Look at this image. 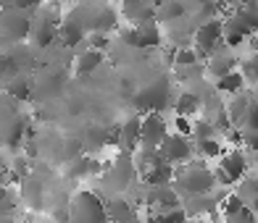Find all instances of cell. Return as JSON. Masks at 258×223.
<instances>
[{
	"mask_svg": "<svg viewBox=\"0 0 258 223\" xmlns=\"http://www.w3.org/2000/svg\"><path fill=\"white\" fill-rule=\"evenodd\" d=\"M171 186L179 192L182 199H187L198 194H211L216 186V179H214V171H208L203 163H184L179 171H174Z\"/></svg>",
	"mask_w": 258,
	"mask_h": 223,
	"instance_id": "cell-1",
	"label": "cell"
},
{
	"mask_svg": "<svg viewBox=\"0 0 258 223\" xmlns=\"http://www.w3.org/2000/svg\"><path fill=\"white\" fill-rule=\"evenodd\" d=\"M69 223H108L105 199L92 189L77 192L69 202Z\"/></svg>",
	"mask_w": 258,
	"mask_h": 223,
	"instance_id": "cell-2",
	"label": "cell"
},
{
	"mask_svg": "<svg viewBox=\"0 0 258 223\" xmlns=\"http://www.w3.org/2000/svg\"><path fill=\"white\" fill-rule=\"evenodd\" d=\"M169 97H171L169 79L161 76V79L150 81V84H145L143 89L137 92V95H135V105H137L140 116H145V113H161L169 105Z\"/></svg>",
	"mask_w": 258,
	"mask_h": 223,
	"instance_id": "cell-3",
	"label": "cell"
},
{
	"mask_svg": "<svg viewBox=\"0 0 258 223\" xmlns=\"http://www.w3.org/2000/svg\"><path fill=\"white\" fill-rule=\"evenodd\" d=\"M248 168H250V163H248V158H245V152L242 150H232V152H224V155H221L219 168L214 171V179L221 186H232V184H237V181L245 179Z\"/></svg>",
	"mask_w": 258,
	"mask_h": 223,
	"instance_id": "cell-4",
	"label": "cell"
},
{
	"mask_svg": "<svg viewBox=\"0 0 258 223\" xmlns=\"http://www.w3.org/2000/svg\"><path fill=\"white\" fill-rule=\"evenodd\" d=\"M221 37H224V21L221 19H208L192 34V50L198 53L201 61H206V58L221 45Z\"/></svg>",
	"mask_w": 258,
	"mask_h": 223,
	"instance_id": "cell-5",
	"label": "cell"
},
{
	"mask_svg": "<svg viewBox=\"0 0 258 223\" xmlns=\"http://www.w3.org/2000/svg\"><path fill=\"white\" fill-rule=\"evenodd\" d=\"M29 29H32V16H29V11L0 8V40L21 42V40L29 37Z\"/></svg>",
	"mask_w": 258,
	"mask_h": 223,
	"instance_id": "cell-6",
	"label": "cell"
},
{
	"mask_svg": "<svg viewBox=\"0 0 258 223\" xmlns=\"http://www.w3.org/2000/svg\"><path fill=\"white\" fill-rule=\"evenodd\" d=\"M158 152L169 166H184V163H190V158H192V145L187 137L174 132V134H166V139L158 145Z\"/></svg>",
	"mask_w": 258,
	"mask_h": 223,
	"instance_id": "cell-7",
	"label": "cell"
},
{
	"mask_svg": "<svg viewBox=\"0 0 258 223\" xmlns=\"http://www.w3.org/2000/svg\"><path fill=\"white\" fill-rule=\"evenodd\" d=\"M169 129H166V119L161 113H145L143 116V126H140V147H156L166 139Z\"/></svg>",
	"mask_w": 258,
	"mask_h": 223,
	"instance_id": "cell-8",
	"label": "cell"
},
{
	"mask_svg": "<svg viewBox=\"0 0 258 223\" xmlns=\"http://www.w3.org/2000/svg\"><path fill=\"white\" fill-rule=\"evenodd\" d=\"M113 29H119V14L111 8V6H95L90 3V29L87 32H103L108 34Z\"/></svg>",
	"mask_w": 258,
	"mask_h": 223,
	"instance_id": "cell-9",
	"label": "cell"
},
{
	"mask_svg": "<svg viewBox=\"0 0 258 223\" xmlns=\"http://www.w3.org/2000/svg\"><path fill=\"white\" fill-rule=\"evenodd\" d=\"M140 126H143V116L135 113V116H126L119 126V145L126 152H135L140 147Z\"/></svg>",
	"mask_w": 258,
	"mask_h": 223,
	"instance_id": "cell-10",
	"label": "cell"
},
{
	"mask_svg": "<svg viewBox=\"0 0 258 223\" xmlns=\"http://www.w3.org/2000/svg\"><path fill=\"white\" fill-rule=\"evenodd\" d=\"M19 194H21V202H27V207H32V210H40L45 202V186L32 173L19 181Z\"/></svg>",
	"mask_w": 258,
	"mask_h": 223,
	"instance_id": "cell-11",
	"label": "cell"
},
{
	"mask_svg": "<svg viewBox=\"0 0 258 223\" xmlns=\"http://www.w3.org/2000/svg\"><path fill=\"white\" fill-rule=\"evenodd\" d=\"M85 37H87L85 27L74 19L66 16L61 24H58V40H61L66 48H79V45H85Z\"/></svg>",
	"mask_w": 258,
	"mask_h": 223,
	"instance_id": "cell-12",
	"label": "cell"
},
{
	"mask_svg": "<svg viewBox=\"0 0 258 223\" xmlns=\"http://www.w3.org/2000/svg\"><path fill=\"white\" fill-rule=\"evenodd\" d=\"M137 29V50H150V48H158L163 42V34H161V27L158 21H143V24H135Z\"/></svg>",
	"mask_w": 258,
	"mask_h": 223,
	"instance_id": "cell-13",
	"label": "cell"
},
{
	"mask_svg": "<svg viewBox=\"0 0 258 223\" xmlns=\"http://www.w3.org/2000/svg\"><path fill=\"white\" fill-rule=\"evenodd\" d=\"M105 61V53H98V50H85V53H79L74 55V74L77 76H90V74H95L98 68L103 66Z\"/></svg>",
	"mask_w": 258,
	"mask_h": 223,
	"instance_id": "cell-14",
	"label": "cell"
},
{
	"mask_svg": "<svg viewBox=\"0 0 258 223\" xmlns=\"http://www.w3.org/2000/svg\"><path fill=\"white\" fill-rule=\"evenodd\" d=\"M234 68H237V58H234V55H224V53H216L214 50V53L206 58V74H211L214 79L234 71Z\"/></svg>",
	"mask_w": 258,
	"mask_h": 223,
	"instance_id": "cell-15",
	"label": "cell"
},
{
	"mask_svg": "<svg viewBox=\"0 0 258 223\" xmlns=\"http://www.w3.org/2000/svg\"><path fill=\"white\" fill-rule=\"evenodd\" d=\"M105 213H108V220L116 223H132L135 218V207L126 197H113V199H105Z\"/></svg>",
	"mask_w": 258,
	"mask_h": 223,
	"instance_id": "cell-16",
	"label": "cell"
},
{
	"mask_svg": "<svg viewBox=\"0 0 258 223\" xmlns=\"http://www.w3.org/2000/svg\"><path fill=\"white\" fill-rule=\"evenodd\" d=\"M140 179H143L145 186H166L174 181V166H169L166 160H161L158 166H153L148 173L140 176Z\"/></svg>",
	"mask_w": 258,
	"mask_h": 223,
	"instance_id": "cell-17",
	"label": "cell"
},
{
	"mask_svg": "<svg viewBox=\"0 0 258 223\" xmlns=\"http://www.w3.org/2000/svg\"><path fill=\"white\" fill-rule=\"evenodd\" d=\"M174 113L187 116V119H195V116L201 113V97H198L195 92H190V89L179 92V95L174 97Z\"/></svg>",
	"mask_w": 258,
	"mask_h": 223,
	"instance_id": "cell-18",
	"label": "cell"
},
{
	"mask_svg": "<svg viewBox=\"0 0 258 223\" xmlns=\"http://www.w3.org/2000/svg\"><path fill=\"white\" fill-rule=\"evenodd\" d=\"M187 16V8L182 0H166V3H161L156 8V21L158 24H174V21H179Z\"/></svg>",
	"mask_w": 258,
	"mask_h": 223,
	"instance_id": "cell-19",
	"label": "cell"
},
{
	"mask_svg": "<svg viewBox=\"0 0 258 223\" xmlns=\"http://www.w3.org/2000/svg\"><path fill=\"white\" fill-rule=\"evenodd\" d=\"M253 95H248V92H237V95H229V102H227V116H229V124L232 126H240L245 110H248Z\"/></svg>",
	"mask_w": 258,
	"mask_h": 223,
	"instance_id": "cell-20",
	"label": "cell"
},
{
	"mask_svg": "<svg viewBox=\"0 0 258 223\" xmlns=\"http://www.w3.org/2000/svg\"><path fill=\"white\" fill-rule=\"evenodd\" d=\"M216 89L221 92V95H237V92L245 89V76L234 68V71H229V74L216 79Z\"/></svg>",
	"mask_w": 258,
	"mask_h": 223,
	"instance_id": "cell-21",
	"label": "cell"
},
{
	"mask_svg": "<svg viewBox=\"0 0 258 223\" xmlns=\"http://www.w3.org/2000/svg\"><path fill=\"white\" fill-rule=\"evenodd\" d=\"M8 95L11 97H19V100H27L32 97V81L27 76H21V74H14L8 81Z\"/></svg>",
	"mask_w": 258,
	"mask_h": 223,
	"instance_id": "cell-22",
	"label": "cell"
},
{
	"mask_svg": "<svg viewBox=\"0 0 258 223\" xmlns=\"http://www.w3.org/2000/svg\"><path fill=\"white\" fill-rule=\"evenodd\" d=\"M240 132H242V134H255V132H258V97H255V95H253L248 110H245L242 121H240Z\"/></svg>",
	"mask_w": 258,
	"mask_h": 223,
	"instance_id": "cell-23",
	"label": "cell"
},
{
	"mask_svg": "<svg viewBox=\"0 0 258 223\" xmlns=\"http://www.w3.org/2000/svg\"><path fill=\"white\" fill-rule=\"evenodd\" d=\"M195 150H198V155H201V158H208V160L224 155L221 142H219L216 137H211V139H198V142H195Z\"/></svg>",
	"mask_w": 258,
	"mask_h": 223,
	"instance_id": "cell-24",
	"label": "cell"
},
{
	"mask_svg": "<svg viewBox=\"0 0 258 223\" xmlns=\"http://www.w3.org/2000/svg\"><path fill=\"white\" fill-rule=\"evenodd\" d=\"M237 194L242 202H258V176H245L242 181H237Z\"/></svg>",
	"mask_w": 258,
	"mask_h": 223,
	"instance_id": "cell-25",
	"label": "cell"
},
{
	"mask_svg": "<svg viewBox=\"0 0 258 223\" xmlns=\"http://www.w3.org/2000/svg\"><path fill=\"white\" fill-rule=\"evenodd\" d=\"M219 132H216V126H214V121L211 119H195L192 121V139L198 142V139H211V137H216Z\"/></svg>",
	"mask_w": 258,
	"mask_h": 223,
	"instance_id": "cell-26",
	"label": "cell"
},
{
	"mask_svg": "<svg viewBox=\"0 0 258 223\" xmlns=\"http://www.w3.org/2000/svg\"><path fill=\"white\" fill-rule=\"evenodd\" d=\"M245 207V202H242V197L234 192V194H224V197H219V210L224 213L227 218L229 215H234V213H240V210Z\"/></svg>",
	"mask_w": 258,
	"mask_h": 223,
	"instance_id": "cell-27",
	"label": "cell"
},
{
	"mask_svg": "<svg viewBox=\"0 0 258 223\" xmlns=\"http://www.w3.org/2000/svg\"><path fill=\"white\" fill-rule=\"evenodd\" d=\"M85 45H87L90 50L105 53V50H108V45H111V37H108V34H103V32H87Z\"/></svg>",
	"mask_w": 258,
	"mask_h": 223,
	"instance_id": "cell-28",
	"label": "cell"
},
{
	"mask_svg": "<svg viewBox=\"0 0 258 223\" xmlns=\"http://www.w3.org/2000/svg\"><path fill=\"white\" fill-rule=\"evenodd\" d=\"M198 63H201V58H198L192 48H177V53H174V66H179V68L198 66Z\"/></svg>",
	"mask_w": 258,
	"mask_h": 223,
	"instance_id": "cell-29",
	"label": "cell"
},
{
	"mask_svg": "<svg viewBox=\"0 0 258 223\" xmlns=\"http://www.w3.org/2000/svg\"><path fill=\"white\" fill-rule=\"evenodd\" d=\"M40 6V0H0V8H11V11H34Z\"/></svg>",
	"mask_w": 258,
	"mask_h": 223,
	"instance_id": "cell-30",
	"label": "cell"
},
{
	"mask_svg": "<svg viewBox=\"0 0 258 223\" xmlns=\"http://www.w3.org/2000/svg\"><path fill=\"white\" fill-rule=\"evenodd\" d=\"M227 223H258V215L253 213V210H248V207H242L240 213H234V215H229V218H227Z\"/></svg>",
	"mask_w": 258,
	"mask_h": 223,
	"instance_id": "cell-31",
	"label": "cell"
},
{
	"mask_svg": "<svg viewBox=\"0 0 258 223\" xmlns=\"http://www.w3.org/2000/svg\"><path fill=\"white\" fill-rule=\"evenodd\" d=\"M174 126H177V134H182V137L192 134V121L187 119V116H177V119H174Z\"/></svg>",
	"mask_w": 258,
	"mask_h": 223,
	"instance_id": "cell-32",
	"label": "cell"
},
{
	"mask_svg": "<svg viewBox=\"0 0 258 223\" xmlns=\"http://www.w3.org/2000/svg\"><path fill=\"white\" fill-rule=\"evenodd\" d=\"M242 142L248 145V150L258 152V132H255V134H242Z\"/></svg>",
	"mask_w": 258,
	"mask_h": 223,
	"instance_id": "cell-33",
	"label": "cell"
},
{
	"mask_svg": "<svg viewBox=\"0 0 258 223\" xmlns=\"http://www.w3.org/2000/svg\"><path fill=\"white\" fill-rule=\"evenodd\" d=\"M79 3H85V6H90V3H95V0H79Z\"/></svg>",
	"mask_w": 258,
	"mask_h": 223,
	"instance_id": "cell-34",
	"label": "cell"
},
{
	"mask_svg": "<svg viewBox=\"0 0 258 223\" xmlns=\"http://www.w3.org/2000/svg\"><path fill=\"white\" fill-rule=\"evenodd\" d=\"M40 223H53V220H50V218H45V220H40Z\"/></svg>",
	"mask_w": 258,
	"mask_h": 223,
	"instance_id": "cell-35",
	"label": "cell"
},
{
	"mask_svg": "<svg viewBox=\"0 0 258 223\" xmlns=\"http://www.w3.org/2000/svg\"><path fill=\"white\" fill-rule=\"evenodd\" d=\"M255 176H258V163H255Z\"/></svg>",
	"mask_w": 258,
	"mask_h": 223,
	"instance_id": "cell-36",
	"label": "cell"
},
{
	"mask_svg": "<svg viewBox=\"0 0 258 223\" xmlns=\"http://www.w3.org/2000/svg\"><path fill=\"white\" fill-rule=\"evenodd\" d=\"M203 223H206V220H203Z\"/></svg>",
	"mask_w": 258,
	"mask_h": 223,
	"instance_id": "cell-37",
	"label": "cell"
}]
</instances>
